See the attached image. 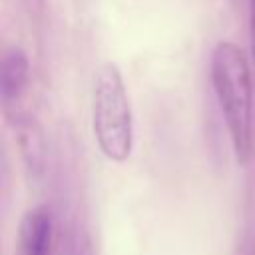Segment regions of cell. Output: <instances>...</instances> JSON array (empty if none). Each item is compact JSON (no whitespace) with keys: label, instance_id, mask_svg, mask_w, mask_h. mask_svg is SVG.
I'll return each instance as SVG.
<instances>
[{"label":"cell","instance_id":"obj_1","mask_svg":"<svg viewBox=\"0 0 255 255\" xmlns=\"http://www.w3.org/2000/svg\"><path fill=\"white\" fill-rule=\"evenodd\" d=\"M209 76L235 159L247 165L253 149V74L241 46L231 40L217 42L209 60Z\"/></svg>","mask_w":255,"mask_h":255},{"label":"cell","instance_id":"obj_4","mask_svg":"<svg viewBox=\"0 0 255 255\" xmlns=\"http://www.w3.org/2000/svg\"><path fill=\"white\" fill-rule=\"evenodd\" d=\"M30 82V62L20 46H10L2 56L0 66V98L6 106L16 104Z\"/></svg>","mask_w":255,"mask_h":255},{"label":"cell","instance_id":"obj_3","mask_svg":"<svg viewBox=\"0 0 255 255\" xmlns=\"http://www.w3.org/2000/svg\"><path fill=\"white\" fill-rule=\"evenodd\" d=\"M54 243V217L46 205L30 207L20 223L14 241V255H50Z\"/></svg>","mask_w":255,"mask_h":255},{"label":"cell","instance_id":"obj_5","mask_svg":"<svg viewBox=\"0 0 255 255\" xmlns=\"http://www.w3.org/2000/svg\"><path fill=\"white\" fill-rule=\"evenodd\" d=\"M249 52L255 66V0H249Z\"/></svg>","mask_w":255,"mask_h":255},{"label":"cell","instance_id":"obj_2","mask_svg":"<svg viewBox=\"0 0 255 255\" xmlns=\"http://www.w3.org/2000/svg\"><path fill=\"white\" fill-rule=\"evenodd\" d=\"M92 131L102 155L122 163L133 149V116L122 70L114 62L98 68L92 92Z\"/></svg>","mask_w":255,"mask_h":255}]
</instances>
